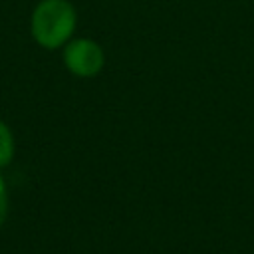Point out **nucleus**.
<instances>
[{"label": "nucleus", "mask_w": 254, "mask_h": 254, "mask_svg": "<svg viewBox=\"0 0 254 254\" xmlns=\"http://www.w3.org/2000/svg\"><path fill=\"white\" fill-rule=\"evenodd\" d=\"M77 14L71 2L67 0H42L30 20V30L34 40L46 48L56 50L69 42L75 30Z\"/></svg>", "instance_id": "nucleus-1"}, {"label": "nucleus", "mask_w": 254, "mask_h": 254, "mask_svg": "<svg viewBox=\"0 0 254 254\" xmlns=\"http://www.w3.org/2000/svg\"><path fill=\"white\" fill-rule=\"evenodd\" d=\"M64 64L77 77H95L105 64L101 46L89 38L69 40L64 48Z\"/></svg>", "instance_id": "nucleus-2"}, {"label": "nucleus", "mask_w": 254, "mask_h": 254, "mask_svg": "<svg viewBox=\"0 0 254 254\" xmlns=\"http://www.w3.org/2000/svg\"><path fill=\"white\" fill-rule=\"evenodd\" d=\"M14 157V137L10 127L0 121V167H6Z\"/></svg>", "instance_id": "nucleus-3"}, {"label": "nucleus", "mask_w": 254, "mask_h": 254, "mask_svg": "<svg viewBox=\"0 0 254 254\" xmlns=\"http://www.w3.org/2000/svg\"><path fill=\"white\" fill-rule=\"evenodd\" d=\"M6 216H8V192H6L4 181L0 179V226L4 224Z\"/></svg>", "instance_id": "nucleus-4"}]
</instances>
